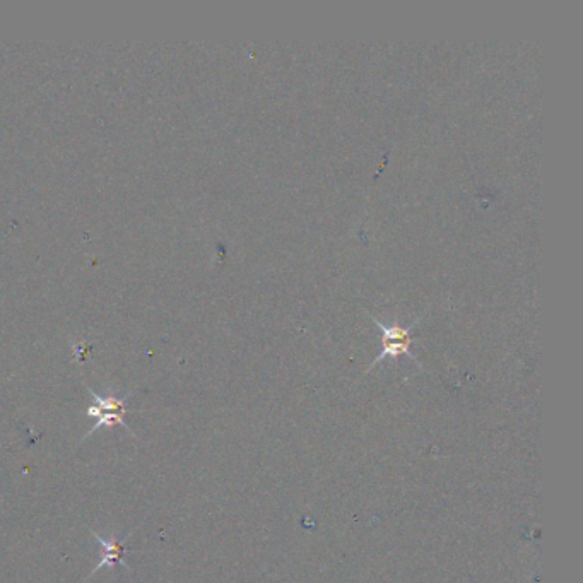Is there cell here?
<instances>
[{
    "label": "cell",
    "instance_id": "6da1fadb",
    "mask_svg": "<svg viewBox=\"0 0 583 583\" xmlns=\"http://www.w3.org/2000/svg\"><path fill=\"white\" fill-rule=\"evenodd\" d=\"M371 320H373V324L377 325V329L382 334L383 348L382 353L378 354L377 358L373 360L368 371L373 370L378 363H382L387 358L397 361L402 356L411 358L421 368V363H419L418 358L414 356L413 349H411L414 344L413 330L421 322V318L414 320L413 324L407 325V327L399 324V320H394L389 325L383 324L375 315H371Z\"/></svg>",
    "mask_w": 583,
    "mask_h": 583
},
{
    "label": "cell",
    "instance_id": "7a4b0ae2",
    "mask_svg": "<svg viewBox=\"0 0 583 583\" xmlns=\"http://www.w3.org/2000/svg\"><path fill=\"white\" fill-rule=\"evenodd\" d=\"M91 534H93L96 541L100 542L101 546L105 548V558H103V560H101L100 563L96 565L95 570H93V573H91L89 577H93V575H95V573L98 572V570H101V568H103L105 565L113 566L117 565L118 563V565L129 568L127 561H125V554L129 553V551L125 549V546L122 544V542H118L117 539H110V541H106V539H103V537L98 536L96 532H91Z\"/></svg>",
    "mask_w": 583,
    "mask_h": 583
}]
</instances>
